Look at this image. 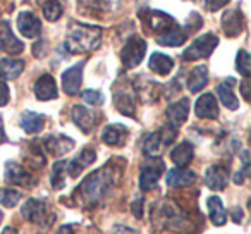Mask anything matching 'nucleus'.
I'll return each instance as SVG.
<instances>
[{
  "mask_svg": "<svg viewBox=\"0 0 251 234\" xmlns=\"http://www.w3.org/2000/svg\"><path fill=\"white\" fill-rule=\"evenodd\" d=\"M18 29L26 38H36L42 33V23L31 12H21L18 16Z\"/></svg>",
  "mask_w": 251,
  "mask_h": 234,
  "instance_id": "obj_11",
  "label": "nucleus"
},
{
  "mask_svg": "<svg viewBox=\"0 0 251 234\" xmlns=\"http://www.w3.org/2000/svg\"><path fill=\"white\" fill-rule=\"evenodd\" d=\"M43 145L52 155H64L74 147V141L67 136H50L43 141Z\"/></svg>",
  "mask_w": 251,
  "mask_h": 234,
  "instance_id": "obj_22",
  "label": "nucleus"
},
{
  "mask_svg": "<svg viewBox=\"0 0 251 234\" xmlns=\"http://www.w3.org/2000/svg\"><path fill=\"white\" fill-rule=\"evenodd\" d=\"M19 200H21V193L16 191V189H9V188L0 189V205L12 208V207L18 205Z\"/></svg>",
  "mask_w": 251,
  "mask_h": 234,
  "instance_id": "obj_31",
  "label": "nucleus"
},
{
  "mask_svg": "<svg viewBox=\"0 0 251 234\" xmlns=\"http://www.w3.org/2000/svg\"><path fill=\"white\" fill-rule=\"evenodd\" d=\"M195 181H196V174L184 167L171 169L167 174V184L171 188H186V186L195 184Z\"/></svg>",
  "mask_w": 251,
  "mask_h": 234,
  "instance_id": "obj_14",
  "label": "nucleus"
},
{
  "mask_svg": "<svg viewBox=\"0 0 251 234\" xmlns=\"http://www.w3.org/2000/svg\"><path fill=\"white\" fill-rule=\"evenodd\" d=\"M193 154H195L193 145L188 143V141H182V143H179L177 147L171 152V158L176 165H179V167H186V165L193 160Z\"/></svg>",
  "mask_w": 251,
  "mask_h": 234,
  "instance_id": "obj_25",
  "label": "nucleus"
},
{
  "mask_svg": "<svg viewBox=\"0 0 251 234\" xmlns=\"http://www.w3.org/2000/svg\"><path fill=\"white\" fill-rule=\"evenodd\" d=\"M174 138H176V131L169 130V128H164V130L157 131V133H151L143 145L145 155H148V157H160L164 148L169 143H172Z\"/></svg>",
  "mask_w": 251,
  "mask_h": 234,
  "instance_id": "obj_4",
  "label": "nucleus"
},
{
  "mask_svg": "<svg viewBox=\"0 0 251 234\" xmlns=\"http://www.w3.org/2000/svg\"><path fill=\"white\" fill-rule=\"evenodd\" d=\"M83 100L90 105H101L103 104V95L97 90H86L83 93Z\"/></svg>",
  "mask_w": 251,
  "mask_h": 234,
  "instance_id": "obj_34",
  "label": "nucleus"
},
{
  "mask_svg": "<svg viewBox=\"0 0 251 234\" xmlns=\"http://www.w3.org/2000/svg\"><path fill=\"white\" fill-rule=\"evenodd\" d=\"M95 158H97V154H95V150H91V148H84V150L81 152V154L77 155L74 160L66 162L67 174H69L71 178H77V176L83 172V169L86 167V165L93 164Z\"/></svg>",
  "mask_w": 251,
  "mask_h": 234,
  "instance_id": "obj_13",
  "label": "nucleus"
},
{
  "mask_svg": "<svg viewBox=\"0 0 251 234\" xmlns=\"http://www.w3.org/2000/svg\"><path fill=\"white\" fill-rule=\"evenodd\" d=\"M23 49H25V45H23L21 40L14 36L9 23L0 19V50L5 53H11V55H18V53L23 52Z\"/></svg>",
  "mask_w": 251,
  "mask_h": 234,
  "instance_id": "obj_6",
  "label": "nucleus"
},
{
  "mask_svg": "<svg viewBox=\"0 0 251 234\" xmlns=\"http://www.w3.org/2000/svg\"><path fill=\"white\" fill-rule=\"evenodd\" d=\"M57 234H74V229H73V226H62L57 231Z\"/></svg>",
  "mask_w": 251,
  "mask_h": 234,
  "instance_id": "obj_41",
  "label": "nucleus"
},
{
  "mask_svg": "<svg viewBox=\"0 0 251 234\" xmlns=\"http://www.w3.org/2000/svg\"><path fill=\"white\" fill-rule=\"evenodd\" d=\"M164 172V164L160 160H157V164H148L141 169L140 176V186L143 191H150L151 188H155L160 179V174Z\"/></svg>",
  "mask_w": 251,
  "mask_h": 234,
  "instance_id": "obj_12",
  "label": "nucleus"
},
{
  "mask_svg": "<svg viewBox=\"0 0 251 234\" xmlns=\"http://www.w3.org/2000/svg\"><path fill=\"white\" fill-rule=\"evenodd\" d=\"M112 182H114V174L108 169H101V171H95L93 174L88 176L79 189L84 200L91 203H98L108 193Z\"/></svg>",
  "mask_w": 251,
  "mask_h": 234,
  "instance_id": "obj_2",
  "label": "nucleus"
},
{
  "mask_svg": "<svg viewBox=\"0 0 251 234\" xmlns=\"http://www.w3.org/2000/svg\"><path fill=\"white\" fill-rule=\"evenodd\" d=\"M45 126V117L36 112H25L21 115V128L29 134L40 133Z\"/></svg>",
  "mask_w": 251,
  "mask_h": 234,
  "instance_id": "obj_24",
  "label": "nucleus"
},
{
  "mask_svg": "<svg viewBox=\"0 0 251 234\" xmlns=\"http://www.w3.org/2000/svg\"><path fill=\"white\" fill-rule=\"evenodd\" d=\"M2 234H18V231H16L14 227H5Z\"/></svg>",
  "mask_w": 251,
  "mask_h": 234,
  "instance_id": "obj_42",
  "label": "nucleus"
},
{
  "mask_svg": "<svg viewBox=\"0 0 251 234\" xmlns=\"http://www.w3.org/2000/svg\"><path fill=\"white\" fill-rule=\"evenodd\" d=\"M112 234H140V233H138L136 229H133V227H127V226H114Z\"/></svg>",
  "mask_w": 251,
  "mask_h": 234,
  "instance_id": "obj_37",
  "label": "nucleus"
},
{
  "mask_svg": "<svg viewBox=\"0 0 251 234\" xmlns=\"http://www.w3.org/2000/svg\"><path fill=\"white\" fill-rule=\"evenodd\" d=\"M147 52V42L140 36H133L131 40H127V43L124 45L121 52V59L122 64L126 67H136L141 64Z\"/></svg>",
  "mask_w": 251,
  "mask_h": 234,
  "instance_id": "obj_5",
  "label": "nucleus"
},
{
  "mask_svg": "<svg viewBox=\"0 0 251 234\" xmlns=\"http://www.w3.org/2000/svg\"><path fill=\"white\" fill-rule=\"evenodd\" d=\"M222 26H224V31H226L227 36L239 35L244 28V18H243V14H241V11L234 9V11L227 12V14L222 18Z\"/></svg>",
  "mask_w": 251,
  "mask_h": 234,
  "instance_id": "obj_21",
  "label": "nucleus"
},
{
  "mask_svg": "<svg viewBox=\"0 0 251 234\" xmlns=\"http://www.w3.org/2000/svg\"><path fill=\"white\" fill-rule=\"evenodd\" d=\"M217 45H219V38H217L215 35H212V33L203 35V36H200V38H196L195 42H193V45L184 50L182 59L188 60V62L189 60H196V59H205V57H210V53L215 50Z\"/></svg>",
  "mask_w": 251,
  "mask_h": 234,
  "instance_id": "obj_3",
  "label": "nucleus"
},
{
  "mask_svg": "<svg viewBox=\"0 0 251 234\" xmlns=\"http://www.w3.org/2000/svg\"><path fill=\"white\" fill-rule=\"evenodd\" d=\"M21 213L25 219L31 220L36 224H45V215H47V205L40 200H28V202L23 205Z\"/></svg>",
  "mask_w": 251,
  "mask_h": 234,
  "instance_id": "obj_16",
  "label": "nucleus"
},
{
  "mask_svg": "<svg viewBox=\"0 0 251 234\" xmlns=\"http://www.w3.org/2000/svg\"><path fill=\"white\" fill-rule=\"evenodd\" d=\"M42 11L47 21H57L62 16V4L59 0H45L42 5Z\"/></svg>",
  "mask_w": 251,
  "mask_h": 234,
  "instance_id": "obj_30",
  "label": "nucleus"
},
{
  "mask_svg": "<svg viewBox=\"0 0 251 234\" xmlns=\"http://www.w3.org/2000/svg\"><path fill=\"white\" fill-rule=\"evenodd\" d=\"M188 114H189L188 98H181V100L176 102V104L169 105V108H167V119L174 128L181 126V124L188 119Z\"/></svg>",
  "mask_w": 251,
  "mask_h": 234,
  "instance_id": "obj_18",
  "label": "nucleus"
},
{
  "mask_svg": "<svg viewBox=\"0 0 251 234\" xmlns=\"http://www.w3.org/2000/svg\"><path fill=\"white\" fill-rule=\"evenodd\" d=\"M184 42H186V33L181 31L176 25L171 29H165V33L157 36V43L165 47H179Z\"/></svg>",
  "mask_w": 251,
  "mask_h": 234,
  "instance_id": "obj_26",
  "label": "nucleus"
},
{
  "mask_svg": "<svg viewBox=\"0 0 251 234\" xmlns=\"http://www.w3.org/2000/svg\"><path fill=\"white\" fill-rule=\"evenodd\" d=\"M195 112L200 119H217L219 117V105L212 93H205L196 100Z\"/></svg>",
  "mask_w": 251,
  "mask_h": 234,
  "instance_id": "obj_9",
  "label": "nucleus"
},
{
  "mask_svg": "<svg viewBox=\"0 0 251 234\" xmlns=\"http://www.w3.org/2000/svg\"><path fill=\"white\" fill-rule=\"evenodd\" d=\"M71 117H73L74 124H76L83 133H90L95 128V123H97V115H95L90 108L83 107V105H74L73 110H71Z\"/></svg>",
  "mask_w": 251,
  "mask_h": 234,
  "instance_id": "obj_10",
  "label": "nucleus"
},
{
  "mask_svg": "<svg viewBox=\"0 0 251 234\" xmlns=\"http://www.w3.org/2000/svg\"><path fill=\"white\" fill-rule=\"evenodd\" d=\"M150 69L153 73L160 74V76H167L169 73L172 71V66H174V60L171 57L164 55V53H153L150 57V62H148Z\"/></svg>",
  "mask_w": 251,
  "mask_h": 234,
  "instance_id": "obj_28",
  "label": "nucleus"
},
{
  "mask_svg": "<svg viewBox=\"0 0 251 234\" xmlns=\"http://www.w3.org/2000/svg\"><path fill=\"white\" fill-rule=\"evenodd\" d=\"M101 140L108 147H122L127 140V128L122 124H108L101 133Z\"/></svg>",
  "mask_w": 251,
  "mask_h": 234,
  "instance_id": "obj_15",
  "label": "nucleus"
},
{
  "mask_svg": "<svg viewBox=\"0 0 251 234\" xmlns=\"http://www.w3.org/2000/svg\"><path fill=\"white\" fill-rule=\"evenodd\" d=\"M227 181H229V172H227L226 167L222 165H212V167L206 169L205 174V182L210 189H224L227 186Z\"/></svg>",
  "mask_w": 251,
  "mask_h": 234,
  "instance_id": "obj_17",
  "label": "nucleus"
},
{
  "mask_svg": "<svg viewBox=\"0 0 251 234\" xmlns=\"http://www.w3.org/2000/svg\"><path fill=\"white\" fill-rule=\"evenodd\" d=\"M9 98H11V93H9V86L4 83V81H0V107L7 105L9 104Z\"/></svg>",
  "mask_w": 251,
  "mask_h": 234,
  "instance_id": "obj_35",
  "label": "nucleus"
},
{
  "mask_svg": "<svg viewBox=\"0 0 251 234\" xmlns=\"http://www.w3.org/2000/svg\"><path fill=\"white\" fill-rule=\"evenodd\" d=\"M206 83H208V69H206V66L195 67L188 78L189 91L191 93H198V91H201L206 86Z\"/></svg>",
  "mask_w": 251,
  "mask_h": 234,
  "instance_id": "obj_23",
  "label": "nucleus"
},
{
  "mask_svg": "<svg viewBox=\"0 0 251 234\" xmlns=\"http://www.w3.org/2000/svg\"><path fill=\"white\" fill-rule=\"evenodd\" d=\"M5 181L11 182V184L25 186V188L35 184L31 174L16 162H7V165H5Z\"/></svg>",
  "mask_w": 251,
  "mask_h": 234,
  "instance_id": "obj_8",
  "label": "nucleus"
},
{
  "mask_svg": "<svg viewBox=\"0 0 251 234\" xmlns=\"http://www.w3.org/2000/svg\"><path fill=\"white\" fill-rule=\"evenodd\" d=\"M205 2H206V9H208V11H219V9L224 7L229 0H205Z\"/></svg>",
  "mask_w": 251,
  "mask_h": 234,
  "instance_id": "obj_36",
  "label": "nucleus"
},
{
  "mask_svg": "<svg viewBox=\"0 0 251 234\" xmlns=\"http://www.w3.org/2000/svg\"><path fill=\"white\" fill-rule=\"evenodd\" d=\"M236 67L244 78H250L251 74V59H250V53L246 50H239L236 57Z\"/></svg>",
  "mask_w": 251,
  "mask_h": 234,
  "instance_id": "obj_32",
  "label": "nucleus"
},
{
  "mask_svg": "<svg viewBox=\"0 0 251 234\" xmlns=\"http://www.w3.org/2000/svg\"><path fill=\"white\" fill-rule=\"evenodd\" d=\"M208 213L213 226H224L226 224V210H224L222 200L219 196H210L208 198Z\"/></svg>",
  "mask_w": 251,
  "mask_h": 234,
  "instance_id": "obj_29",
  "label": "nucleus"
},
{
  "mask_svg": "<svg viewBox=\"0 0 251 234\" xmlns=\"http://www.w3.org/2000/svg\"><path fill=\"white\" fill-rule=\"evenodd\" d=\"M241 93H243V97L246 98V100H251V95H250V79H244L243 83H241Z\"/></svg>",
  "mask_w": 251,
  "mask_h": 234,
  "instance_id": "obj_38",
  "label": "nucleus"
},
{
  "mask_svg": "<svg viewBox=\"0 0 251 234\" xmlns=\"http://www.w3.org/2000/svg\"><path fill=\"white\" fill-rule=\"evenodd\" d=\"M133 212L136 217L143 215V200H136V202L133 203Z\"/></svg>",
  "mask_w": 251,
  "mask_h": 234,
  "instance_id": "obj_39",
  "label": "nucleus"
},
{
  "mask_svg": "<svg viewBox=\"0 0 251 234\" xmlns=\"http://www.w3.org/2000/svg\"><path fill=\"white\" fill-rule=\"evenodd\" d=\"M217 95H219L224 107L230 108V110H236V108L239 107V102H237L236 95H234V79L232 78H227L224 83H220L219 86H217Z\"/></svg>",
  "mask_w": 251,
  "mask_h": 234,
  "instance_id": "obj_20",
  "label": "nucleus"
},
{
  "mask_svg": "<svg viewBox=\"0 0 251 234\" xmlns=\"http://www.w3.org/2000/svg\"><path fill=\"white\" fill-rule=\"evenodd\" d=\"M25 69V62L18 59H4L0 60V78L4 79H16Z\"/></svg>",
  "mask_w": 251,
  "mask_h": 234,
  "instance_id": "obj_27",
  "label": "nucleus"
},
{
  "mask_svg": "<svg viewBox=\"0 0 251 234\" xmlns=\"http://www.w3.org/2000/svg\"><path fill=\"white\" fill-rule=\"evenodd\" d=\"M232 219H234V222H241V220H243V210L232 208Z\"/></svg>",
  "mask_w": 251,
  "mask_h": 234,
  "instance_id": "obj_40",
  "label": "nucleus"
},
{
  "mask_svg": "<svg viewBox=\"0 0 251 234\" xmlns=\"http://www.w3.org/2000/svg\"><path fill=\"white\" fill-rule=\"evenodd\" d=\"M83 62L76 64V66L69 67L67 71H64L62 74V88L67 95H76L83 83Z\"/></svg>",
  "mask_w": 251,
  "mask_h": 234,
  "instance_id": "obj_7",
  "label": "nucleus"
},
{
  "mask_svg": "<svg viewBox=\"0 0 251 234\" xmlns=\"http://www.w3.org/2000/svg\"><path fill=\"white\" fill-rule=\"evenodd\" d=\"M64 172H66V162H57L53 165V174H52V184L55 189H60L64 188L66 181H64Z\"/></svg>",
  "mask_w": 251,
  "mask_h": 234,
  "instance_id": "obj_33",
  "label": "nucleus"
},
{
  "mask_svg": "<svg viewBox=\"0 0 251 234\" xmlns=\"http://www.w3.org/2000/svg\"><path fill=\"white\" fill-rule=\"evenodd\" d=\"M101 40V29L97 26H86L74 23L71 26V31L67 35L66 47L73 53H84L91 52L100 45Z\"/></svg>",
  "mask_w": 251,
  "mask_h": 234,
  "instance_id": "obj_1",
  "label": "nucleus"
},
{
  "mask_svg": "<svg viewBox=\"0 0 251 234\" xmlns=\"http://www.w3.org/2000/svg\"><path fill=\"white\" fill-rule=\"evenodd\" d=\"M35 95L38 100H53L57 98V84L50 74H43L35 84Z\"/></svg>",
  "mask_w": 251,
  "mask_h": 234,
  "instance_id": "obj_19",
  "label": "nucleus"
}]
</instances>
